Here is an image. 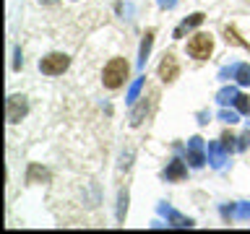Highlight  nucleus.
<instances>
[{
	"label": "nucleus",
	"instance_id": "f257e3e1",
	"mask_svg": "<svg viewBox=\"0 0 250 234\" xmlns=\"http://www.w3.org/2000/svg\"><path fill=\"white\" fill-rule=\"evenodd\" d=\"M128 62H125L123 58H112L104 65V73H102V81H104L107 89H120V86L125 83V78H128Z\"/></svg>",
	"mask_w": 250,
	"mask_h": 234
},
{
	"label": "nucleus",
	"instance_id": "f03ea898",
	"mask_svg": "<svg viewBox=\"0 0 250 234\" xmlns=\"http://www.w3.org/2000/svg\"><path fill=\"white\" fill-rule=\"evenodd\" d=\"M70 65V58L62 52H50L47 58L39 60V70H42L44 76H62Z\"/></svg>",
	"mask_w": 250,
	"mask_h": 234
},
{
	"label": "nucleus",
	"instance_id": "7ed1b4c3",
	"mask_svg": "<svg viewBox=\"0 0 250 234\" xmlns=\"http://www.w3.org/2000/svg\"><path fill=\"white\" fill-rule=\"evenodd\" d=\"M26 115H29L26 97H21V94H11V97L5 99V117H8V122L16 125V122H21Z\"/></svg>",
	"mask_w": 250,
	"mask_h": 234
},
{
	"label": "nucleus",
	"instance_id": "20e7f679",
	"mask_svg": "<svg viewBox=\"0 0 250 234\" xmlns=\"http://www.w3.org/2000/svg\"><path fill=\"white\" fill-rule=\"evenodd\" d=\"M211 50H214V39L208 34H195L188 39V55L195 60H208Z\"/></svg>",
	"mask_w": 250,
	"mask_h": 234
},
{
	"label": "nucleus",
	"instance_id": "39448f33",
	"mask_svg": "<svg viewBox=\"0 0 250 234\" xmlns=\"http://www.w3.org/2000/svg\"><path fill=\"white\" fill-rule=\"evenodd\" d=\"M188 164L195 169H201L206 164V154H203V138L201 136H193L188 140Z\"/></svg>",
	"mask_w": 250,
	"mask_h": 234
},
{
	"label": "nucleus",
	"instance_id": "423d86ee",
	"mask_svg": "<svg viewBox=\"0 0 250 234\" xmlns=\"http://www.w3.org/2000/svg\"><path fill=\"white\" fill-rule=\"evenodd\" d=\"M180 76V65H177V58L172 52H167L162 58V62H159V78L164 83H172L175 78Z\"/></svg>",
	"mask_w": 250,
	"mask_h": 234
},
{
	"label": "nucleus",
	"instance_id": "0eeeda50",
	"mask_svg": "<svg viewBox=\"0 0 250 234\" xmlns=\"http://www.w3.org/2000/svg\"><path fill=\"white\" fill-rule=\"evenodd\" d=\"M156 211H159V214H162L164 218H167V221H169L172 226H183V229H185V226H188V229H190V226H195V221H193L190 216H183V214H177L175 208L164 206V203H159V208H156Z\"/></svg>",
	"mask_w": 250,
	"mask_h": 234
},
{
	"label": "nucleus",
	"instance_id": "6e6552de",
	"mask_svg": "<svg viewBox=\"0 0 250 234\" xmlns=\"http://www.w3.org/2000/svg\"><path fill=\"white\" fill-rule=\"evenodd\" d=\"M164 177H167V182H183V179L188 177V167H185V161L172 159V161L167 164V169H164Z\"/></svg>",
	"mask_w": 250,
	"mask_h": 234
},
{
	"label": "nucleus",
	"instance_id": "1a4fd4ad",
	"mask_svg": "<svg viewBox=\"0 0 250 234\" xmlns=\"http://www.w3.org/2000/svg\"><path fill=\"white\" fill-rule=\"evenodd\" d=\"M208 161H211V167H214V169H222L224 161H227L224 146L216 143V140H211V143H208Z\"/></svg>",
	"mask_w": 250,
	"mask_h": 234
},
{
	"label": "nucleus",
	"instance_id": "9d476101",
	"mask_svg": "<svg viewBox=\"0 0 250 234\" xmlns=\"http://www.w3.org/2000/svg\"><path fill=\"white\" fill-rule=\"evenodd\" d=\"M201 23H203V13H193L190 19H185V21L175 29V39H183V37L188 34V31L195 29V26H201Z\"/></svg>",
	"mask_w": 250,
	"mask_h": 234
},
{
	"label": "nucleus",
	"instance_id": "9b49d317",
	"mask_svg": "<svg viewBox=\"0 0 250 234\" xmlns=\"http://www.w3.org/2000/svg\"><path fill=\"white\" fill-rule=\"evenodd\" d=\"M154 29H148L144 34V42H141V52H138V68H146V60H148V52H151V44H154Z\"/></svg>",
	"mask_w": 250,
	"mask_h": 234
},
{
	"label": "nucleus",
	"instance_id": "f8f14e48",
	"mask_svg": "<svg viewBox=\"0 0 250 234\" xmlns=\"http://www.w3.org/2000/svg\"><path fill=\"white\" fill-rule=\"evenodd\" d=\"M26 182H50V172L39 167V164H31L26 172Z\"/></svg>",
	"mask_w": 250,
	"mask_h": 234
},
{
	"label": "nucleus",
	"instance_id": "ddd939ff",
	"mask_svg": "<svg viewBox=\"0 0 250 234\" xmlns=\"http://www.w3.org/2000/svg\"><path fill=\"white\" fill-rule=\"evenodd\" d=\"M146 115H148V101L144 99V101H141V104L130 112V125H133V128H138V125L144 122V117H146Z\"/></svg>",
	"mask_w": 250,
	"mask_h": 234
},
{
	"label": "nucleus",
	"instance_id": "4468645a",
	"mask_svg": "<svg viewBox=\"0 0 250 234\" xmlns=\"http://www.w3.org/2000/svg\"><path fill=\"white\" fill-rule=\"evenodd\" d=\"M237 89H234V86H224L222 91L216 94V101L219 104H234V99H237Z\"/></svg>",
	"mask_w": 250,
	"mask_h": 234
},
{
	"label": "nucleus",
	"instance_id": "2eb2a0df",
	"mask_svg": "<svg viewBox=\"0 0 250 234\" xmlns=\"http://www.w3.org/2000/svg\"><path fill=\"white\" fill-rule=\"evenodd\" d=\"M224 39H227V42H232V44H237V47H245V50H250V44L245 42V39H240V34H237V29H234V26H227V29H224Z\"/></svg>",
	"mask_w": 250,
	"mask_h": 234
},
{
	"label": "nucleus",
	"instance_id": "dca6fc26",
	"mask_svg": "<svg viewBox=\"0 0 250 234\" xmlns=\"http://www.w3.org/2000/svg\"><path fill=\"white\" fill-rule=\"evenodd\" d=\"M234 78H237L240 86H250V65L248 62H240L237 70H234Z\"/></svg>",
	"mask_w": 250,
	"mask_h": 234
},
{
	"label": "nucleus",
	"instance_id": "f3484780",
	"mask_svg": "<svg viewBox=\"0 0 250 234\" xmlns=\"http://www.w3.org/2000/svg\"><path fill=\"white\" fill-rule=\"evenodd\" d=\"M144 83H146V78H136V83L128 89V104H136V99H138V94H141V89H144Z\"/></svg>",
	"mask_w": 250,
	"mask_h": 234
},
{
	"label": "nucleus",
	"instance_id": "a211bd4d",
	"mask_svg": "<svg viewBox=\"0 0 250 234\" xmlns=\"http://www.w3.org/2000/svg\"><path fill=\"white\" fill-rule=\"evenodd\" d=\"M125 211H128V193L120 190V198H117V221H125Z\"/></svg>",
	"mask_w": 250,
	"mask_h": 234
},
{
	"label": "nucleus",
	"instance_id": "6ab92c4d",
	"mask_svg": "<svg viewBox=\"0 0 250 234\" xmlns=\"http://www.w3.org/2000/svg\"><path fill=\"white\" fill-rule=\"evenodd\" d=\"M234 107H237L240 115H250V97H245V94H237V99H234Z\"/></svg>",
	"mask_w": 250,
	"mask_h": 234
},
{
	"label": "nucleus",
	"instance_id": "aec40b11",
	"mask_svg": "<svg viewBox=\"0 0 250 234\" xmlns=\"http://www.w3.org/2000/svg\"><path fill=\"white\" fill-rule=\"evenodd\" d=\"M234 140H237V138L229 136V133H224V136H222V146H224L227 154H229V151H237V143H234Z\"/></svg>",
	"mask_w": 250,
	"mask_h": 234
},
{
	"label": "nucleus",
	"instance_id": "412c9836",
	"mask_svg": "<svg viewBox=\"0 0 250 234\" xmlns=\"http://www.w3.org/2000/svg\"><path fill=\"white\" fill-rule=\"evenodd\" d=\"M219 120L234 125V122H240V117H237V112H232V109H222V112H219Z\"/></svg>",
	"mask_w": 250,
	"mask_h": 234
},
{
	"label": "nucleus",
	"instance_id": "4be33fe9",
	"mask_svg": "<svg viewBox=\"0 0 250 234\" xmlns=\"http://www.w3.org/2000/svg\"><path fill=\"white\" fill-rule=\"evenodd\" d=\"M248 146H250V130H248V133H242V136L237 138V151H245Z\"/></svg>",
	"mask_w": 250,
	"mask_h": 234
},
{
	"label": "nucleus",
	"instance_id": "5701e85b",
	"mask_svg": "<svg viewBox=\"0 0 250 234\" xmlns=\"http://www.w3.org/2000/svg\"><path fill=\"white\" fill-rule=\"evenodd\" d=\"M237 216L240 218H250V203H240V206H237Z\"/></svg>",
	"mask_w": 250,
	"mask_h": 234
},
{
	"label": "nucleus",
	"instance_id": "b1692460",
	"mask_svg": "<svg viewBox=\"0 0 250 234\" xmlns=\"http://www.w3.org/2000/svg\"><path fill=\"white\" fill-rule=\"evenodd\" d=\"M234 70H237V65H234V68H222V70H219V78H224V81H227V78H234Z\"/></svg>",
	"mask_w": 250,
	"mask_h": 234
},
{
	"label": "nucleus",
	"instance_id": "393cba45",
	"mask_svg": "<svg viewBox=\"0 0 250 234\" xmlns=\"http://www.w3.org/2000/svg\"><path fill=\"white\" fill-rule=\"evenodd\" d=\"M13 58H16V60H13V70H21V62H23V60H21V47H16Z\"/></svg>",
	"mask_w": 250,
	"mask_h": 234
},
{
	"label": "nucleus",
	"instance_id": "a878e982",
	"mask_svg": "<svg viewBox=\"0 0 250 234\" xmlns=\"http://www.w3.org/2000/svg\"><path fill=\"white\" fill-rule=\"evenodd\" d=\"M175 5H177V0H159V8H162V11H172Z\"/></svg>",
	"mask_w": 250,
	"mask_h": 234
},
{
	"label": "nucleus",
	"instance_id": "bb28decb",
	"mask_svg": "<svg viewBox=\"0 0 250 234\" xmlns=\"http://www.w3.org/2000/svg\"><path fill=\"white\" fill-rule=\"evenodd\" d=\"M232 214H234L232 206H224V208H222V216H224V218H232Z\"/></svg>",
	"mask_w": 250,
	"mask_h": 234
},
{
	"label": "nucleus",
	"instance_id": "cd10ccee",
	"mask_svg": "<svg viewBox=\"0 0 250 234\" xmlns=\"http://www.w3.org/2000/svg\"><path fill=\"white\" fill-rule=\"evenodd\" d=\"M39 3H44V5H52V3H58V0H39Z\"/></svg>",
	"mask_w": 250,
	"mask_h": 234
}]
</instances>
